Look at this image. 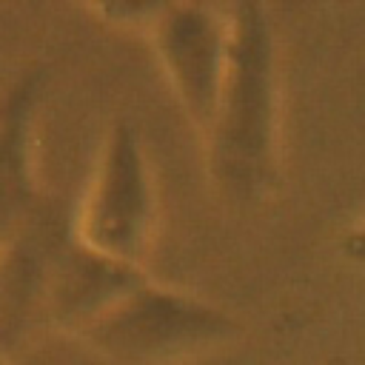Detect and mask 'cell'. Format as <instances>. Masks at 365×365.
<instances>
[{"label": "cell", "instance_id": "cell-5", "mask_svg": "<svg viewBox=\"0 0 365 365\" xmlns=\"http://www.w3.org/2000/svg\"><path fill=\"white\" fill-rule=\"evenodd\" d=\"M140 285L143 279L131 271L128 262L97 254L91 248H80L68 257L57 279V311L68 319H86L91 325Z\"/></svg>", "mask_w": 365, "mask_h": 365}, {"label": "cell", "instance_id": "cell-1", "mask_svg": "<svg viewBox=\"0 0 365 365\" xmlns=\"http://www.w3.org/2000/svg\"><path fill=\"white\" fill-rule=\"evenodd\" d=\"M274 143V43L265 9L237 3L228 23L225 74L211 123V160L234 194L268 182Z\"/></svg>", "mask_w": 365, "mask_h": 365}, {"label": "cell", "instance_id": "cell-2", "mask_svg": "<svg viewBox=\"0 0 365 365\" xmlns=\"http://www.w3.org/2000/svg\"><path fill=\"white\" fill-rule=\"evenodd\" d=\"M228 331L231 322L214 308L151 285H140L86 328L94 345L125 362L171 359L211 345Z\"/></svg>", "mask_w": 365, "mask_h": 365}, {"label": "cell", "instance_id": "cell-3", "mask_svg": "<svg viewBox=\"0 0 365 365\" xmlns=\"http://www.w3.org/2000/svg\"><path fill=\"white\" fill-rule=\"evenodd\" d=\"M148 228V180L140 145L120 123L106 145L103 165L83 217L86 248L128 262Z\"/></svg>", "mask_w": 365, "mask_h": 365}, {"label": "cell", "instance_id": "cell-4", "mask_svg": "<svg viewBox=\"0 0 365 365\" xmlns=\"http://www.w3.org/2000/svg\"><path fill=\"white\" fill-rule=\"evenodd\" d=\"M157 48L191 117L211 128L225 74L228 29L205 6H168L157 20Z\"/></svg>", "mask_w": 365, "mask_h": 365}, {"label": "cell", "instance_id": "cell-6", "mask_svg": "<svg viewBox=\"0 0 365 365\" xmlns=\"http://www.w3.org/2000/svg\"><path fill=\"white\" fill-rule=\"evenodd\" d=\"M345 254H348L351 259H356V262H365V225L356 228L354 234H348V240H345Z\"/></svg>", "mask_w": 365, "mask_h": 365}]
</instances>
